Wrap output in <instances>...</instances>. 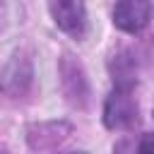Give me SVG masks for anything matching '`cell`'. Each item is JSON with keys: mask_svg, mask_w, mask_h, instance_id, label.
Masks as SVG:
<instances>
[{"mask_svg": "<svg viewBox=\"0 0 154 154\" xmlns=\"http://www.w3.org/2000/svg\"><path fill=\"white\" fill-rule=\"evenodd\" d=\"M103 128L111 132H128L140 125V103L135 99V89L130 87H113L103 99L101 111Z\"/></svg>", "mask_w": 154, "mask_h": 154, "instance_id": "cell-1", "label": "cell"}, {"mask_svg": "<svg viewBox=\"0 0 154 154\" xmlns=\"http://www.w3.org/2000/svg\"><path fill=\"white\" fill-rule=\"evenodd\" d=\"M58 75H60V89H63L65 101L72 108L84 111L91 99V87H89V79H87L82 63L75 55L63 53V58L58 60Z\"/></svg>", "mask_w": 154, "mask_h": 154, "instance_id": "cell-2", "label": "cell"}, {"mask_svg": "<svg viewBox=\"0 0 154 154\" xmlns=\"http://www.w3.org/2000/svg\"><path fill=\"white\" fill-rule=\"evenodd\" d=\"M48 14L58 31L65 36L82 41L89 31V14H87V2L84 0H46Z\"/></svg>", "mask_w": 154, "mask_h": 154, "instance_id": "cell-3", "label": "cell"}, {"mask_svg": "<svg viewBox=\"0 0 154 154\" xmlns=\"http://www.w3.org/2000/svg\"><path fill=\"white\" fill-rule=\"evenodd\" d=\"M34 87V63L29 53L17 51L0 70V91L10 99H22Z\"/></svg>", "mask_w": 154, "mask_h": 154, "instance_id": "cell-4", "label": "cell"}, {"mask_svg": "<svg viewBox=\"0 0 154 154\" xmlns=\"http://www.w3.org/2000/svg\"><path fill=\"white\" fill-rule=\"evenodd\" d=\"M154 17V2L152 0H116L111 22L118 31L128 36L142 34Z\"/></svg>", "mask_w": 154, "mask_h": 154, "instance_id": "cell-5", "label": "cell"}, {"mask_svg": "<svg viewBox=\"0 0 154 154\" xmlns=\"http://www.w3.org/2000/svg\"><path fill=\"white\" fill-rule=\"evenodd\" d=\"M108 77H111V84L113 87H130V89H137V82H140V58L132 48L123 46L118 48L108 63Z\"/></svg>", "mask_w": 154, "mask_h": 154, "instance_id": "cell-6", "label": "cell"}, {"mask_svg": "<svg viewBox=\"0 0 154 154\" xmlns=\"http://www.w3.org/2000/svg\"><path fill=\"white\" fill-rule=\"evenodd\" d=\"M72 132L70 123L65 120H51V123H36V125H29L26 128V142L31 149H41L43 147V140H51V149L60 144L63 137H67Z\"/></svg>", "mask_w": 154, "mask_h": 154, "instance_id": "cell-7", "label": "cell"}, {"mask_svg": "<svg viewBox=\"0 0 154 154\" xmlns=\"http://www.w3.org/2000/svg\"><path fill=\"white\" fill-rule=\"evenodd\" d=\"M135 152L140 154H154V132H142L135 142Z\"/></svg>", "mask_w": 154, "mask_h": 154, "instance_id": "cell-8", "label": "cell"}, {"mask_svg": "<svg viewBox=\"0 0 154 154\" xmlns=\"http://www.w3.org/2000/svg\"><path fill=\"white\" fill-rule=\"evenodd\" d=\"M7 24V0H0V31Z\"/></svg>", "mask_w": 154, "mask_h": 154, "instance_id": "cell-9", "label": "cell"}, {"mask_svg": "<svg viewBox=\"0 0 154 154\" xmlns=\"http://www.w3.org/2000/svg\"><path fill=\"white\" fill-rule=\"evenodd\" d=\"M152 118H154V108H152Z\"/></svg>", "mask_w": 154, "mask_h": 154, "instance_id": "cell-10", "label": "cell"}]
</instances>
